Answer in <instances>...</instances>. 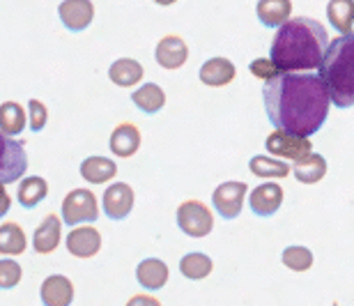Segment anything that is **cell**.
<instances>
[{
    "instance_id": "836d02e7",
    "label": "cell",
    "mask_w": 354,
    "mask_h": 306,
    "mask_svg": "<svg viewBox=\"0 0 354 306\" xmlns=\"http://www.w3.org/2000/svg\"><path fill=\"white\" fill-rule=\"evenodd\" d=\"M127 306H161V302L152 295H133Z\"/></svg>"
},
{
    "instance_id": "ffe728a7",
    "label": "cell",
    "mask_w": 354,
    "mask_h": 306,
    "mask_svg": "<svg viewBox=\"0 0 354 306\" xmlns=\"http://www.w3.org/2000/svg\"><path fill=\"white\" fill-rule=\"evenodd\" d=\"M256 14L263 26L281 28L292 14V3L290 0H260L256 5Z\"/></svg>"
},
{
    "instance_id": "cb8c5ba5",
    "label": "cell",
    "mask_w": 354,
    "mask_h": 306,
    "mask_svg": "<svg viewBox=\"0 0 354 306\" xmlns=\"http://www.w3.org/2000/svg\"><path fill=\"white\" fill-rule=\"evenodd\" d=\"M26 246H28L26 233L19 224L7 222V224L0 226V255H5V258H14V255L24 253Z\"/></svg>"
},
{
    "instance_id": "30bf717a",
    "label": "cell",
    "mask_w": 354,
    "mask_h": 306,
    "mask_svg": "<svg viewBox=\"0 0 354 306\" xmlns=\"http://www.w3.org/2000/svg\"><path fill=\"white\" fill-rule=\"evenodd\" d=\"M58 17L67 30L81 33L95 19V5L90 0H62L58 7Z\"/></svg>"
},
{
    "instance_id": "7c38bea8",
    "label": "cell",
    "mask_w": 354,
    "mask_h": 306,
    "mask_svg": "<svg viewBox=\"0 0 354 306\" xmlns=\"http://www.w3.org/2000/svg\"><path fill=\"white\" fill-rule=\"evenodd\" d=\"M283 205V189L276 182H265L251 191L249 196V208L253 215L258 217H272L281 210Z\"/></svg>"
},
{
    "instance_id": "8fae6325",
    "label": "cell",
    "mask_w": 354,
    "mask_h": 306,
    "mask_svg": "<svg viewBox=\"0 0 354 306\" xmlns=\"http://www.w3.org/2000/svg\"><path fill=\"white\" fill-rule=\"evenodd\" d=\"M67 251L74 258H92L102 249V233L92 226H74V231L65 240Z\"/></svg>"
},
{
    "instance_id": "484cf974",
    "label": "cell",
    "mask_w": 354,
    "mask_h": 306,
    "mask_svg": "<svg viewBox=\"0 0 354 306\" xmlns=\"http://www.w3.org/2000/svg\"><path fill=\"white\" fill-rule=\"evenodd\" d=\"M26 127V111L19 102L0 104V132L10 138H17Z\"/></svg>"
},
{
    "instance_id": "9c48e42d",
    "label": "cell",
    "mask_w": 354,
    "mask_h": 306,
    "mask_svg": "<svg viewBox=\"0 0 354 306\" xmlns=\"http://www.w3.org/2000/svg\"><path fill=\"white\" fill-rule=\"evenodd\" d=\"M133 201H136V198H133V189L127 182L111 184V187L104 191V198H102L104 215L113 219V222H122V219L131 215Z\"/></svg>"
},
{
    "instance_id": "d6a6232c",
    "label": "cell",
    "mask_w": 354,
    "mask_h": 306,
    "mask_svg": "<svg viewBox=\"0 0 354 306\" xmlns=\"http://www.w3.org/2000/svg\"><path fill=\"white\" fill-rule=\"evenodd\" d=\"M251 74L263 78V81H272L274 76H279V69L274 67V62L269 58H258L251 62Z\"/></svg>"
},
{
    "instance_id": "e575fe53",
    "label": "cell",
    "mask_w": 354,
    "mask_h": 306,
    "mask_svg": "<svg viewBox=\"0 0 354 306\" xmlns=\"http://www.w3.org/2000/svg\"><path fill=\"white\" fill-rule=\"evenodd\" d=\"M12 208V196L5 191V184H0V219H3Z\"/></svg>"
},
{
    "instance_id": "e0dca14e",
    "label": "cell",
    "mask_w": 354,
    "mask_h": 306,
    "mask_svg": "<svg viewBox=\"0 0 354 306\" xmlns=\"http://www.w3.org/2000/svg\"><path fill=\"white\" fill-rule=\"evenodd\" d=\"M235 65L228 58H209L203 62L201 67V81L209 88H221V85H228L235 81Z\"/></svg>"
},
{
    "instance_id": "ac0fdd59",
    "label": "cell",
    "mask_w": 354,
    "mask_h": 306,
    "mask_svg": "<svg viewBox=\"0 0 354 306\" xmlns=\"http://www.w3.org/2000/svg\"><path fill=\"white\" fill-rule=\"evenodd\" d=\"M136 281L145 290H161L168 283V265L159 258H145L136 267Z\"/></svg>"
},
{
    "instance_id": "4fadbf2b",
    "label": "cell",
    "mask_w": 354,
    "mask_h": 306,
    "mask_svg": "<svg viewBox=\"0 0 354 306\" xmlns=\"http://www.w3.org/2000/svg\"><path fill=\"white\" fill-rule=\"evenodd\" d=\"M39 297L44 306H72L74 283L62 274H51L41 281Z\"/></svg>"
},
{
    "instance_id": "5b68a950",
    "label": "cell",
    "mask_w": 354,
    "mask_h": 306,
    "mask_svg": "<svg viewBox=\"0 0 354 306\" xmlns=\"http://www.w3.org/2000/svg\"><path fill=\"white\" fill-rule=\"evenodd\" d=\"M28 170V154L21 141L0 132V184H14Z\"/></svg>"
},
{
    "instance_id": "277c9868",
    "label": "cell",
    "mask_w": 354,
    "mask_h": 306,
    "mask_svg": "<svg viewBox=\"0 0 354 306\" xmlns=\"http://www.w3.org/2000/svg\"><path fill=\"white\" fill-rule=\"evenodd\" d=\"M99 217L97 196L90 189H72L62 201V224L67 226H81L92 224Z\"/></svg>"
},
{
    "instance_id": "f546056e",
    "label": "cell",
    "mask_w": 354,
    "mask_h": 306,
    "mask_svg": "<svg viewBox=\"0 0 354 306\" xmlns=\"http://www.w3.org/2000/svg\"><path fill=\"white\" fill-rule=\"evenodd\" d=\"M281 260H283V265L288 269H292V272H306V269L313 267V253H310V249L299 246V244L288 246L286 251L281 253Z\"/></svg>"
},
{
    "instance_id": "7402d4cb",
    "label": "cell",
    "mask_w": 354,
    "mask_h": 306,
    "mask_svg": "<svg viewBox=\"0 0 354 306\" xmlns=\"http://www.w3.org/2000/svg\"><path fill=\"white\" fill-rule=\"evenodd\" d=\"M109 78L120 88H131L143 81V67L133 58H120L109 67Z\"/></svg>"
},
{
    "instance_id": "44dd1931",
    "label": "cell",
    "mask_w": 354,
    "mask_h": 306,
    "mask_svg": "<svg viewBox=\"0 0 354 306\" xmlns=\"http://www.w3.org/2000/svg\"><path fill=\"white\" fill-rule=\"evenodd\" d=\"M81 175L90 184H106L118 175V166L115 161L106 159V156H88L81 163Z\"/></svg>"
},
{
    "instance_id": "1f68e13d",
    "label": "cell",
    "mask_w": 354,
    "mask_h": 306,
    "mask_svg": "<svg viewBox=\"0 0 354 306\" xmlns=\"http://www.w3.org/2000/svg\"><path fill=\"white\" fill-rule=\"evenodd\" d=\"M28 120H30L32 132L44 129L46 120H48V111H46L44 102H39V99H30V102H28Z\"/></svg>"
},
{
    "instance_id": "5bb4252c",
    "label": "cell",
    "mask_w": 354,
    "mask_h": 306,
    "mask_svg": "<svg viewBox=\"0 0 354 306\" xmlns=\"http://www.w3.org/2000/svg\"><path fill=\"white\" fill-rule=\"evenodd\" d=\"M154 58H157V62L164 69H180L184 67V62L189 58V46H187V42L182 37H177V35H166L157 44Z\"/></svg>"
},
{
    "instance_id": "2e32d148",
    "label": "cell",
    "mask_w": 354,
    "mask_h": 306,
    "mask_svg": "<svg viewBox=\"0 0 354 306\" xmlns=\"http://www.w3.org/2000/svg\"><path fill=\"white\" fill-rule=\"evenodd\" d=\"M140 147V129L133 123L118 125L111 134V152L120 159H129Z\"/></svg>"
},
{
    "instance_id": "4dcf8cb0",
    "label": "cell",
    "mask_w": 354,
    "mask_h": 306,
    "mask_svg": "<svg viewBox=\"0 0 354 306\" xmlns=\"http://www.w3.org/2000/svg\"><path fill=\"white\" fill-rule=\"evenodd\" d=\"M21 279H24V267L19 265L14 258L0 260V290H12L17 288Z\"/></svg>"
},
{
    "instance_id": "52a82bcc",
    "label": "cell",
    "mask_w": 354,
    "mask_h": 306,
    "mask_svg": "<svg viewBox=\"0 0 354 306\" xmlns=\"http://www.w3.org/2000/svg\"><path fill=\"white\" fill-rule=\"evenodd\" d=\"M249 194V187L246 182H237V180H230V182H223L218 184L212 194V205H214L216 215H221L223 219H237L242 215V208H244V196Z\"/></svg>"
},
{
    "instance_id": "d6986e66",
    "label": "cell",
    "mask_w": 354,
    "mask_h": 306,
    "mask_svg": "<svg viewBox=\"0 0 354 306\" xmlns=\"http://www.w3.org/2000/svg\"><path fill=\"white\" fill-rule=\"evenodd\" d=\"M292 173H295L297 182L317 184L324 175H327V159H324L322 154H317V152H310V154L304 156V159L295 161Z\"/></svg>"
},
{
    "instance_id": "8992f818",
    "label": "cell",
    "mask_w": 354,
    "mask_h": 306,
    "mask_svg": "<svg viewBox=\"0 0 354 306\" xmlns=\"http://www.w3.org/2000/svg\"><path fill=\"white\" fill-rule=\"evenodd\" d=\"M177 226L189 237H205L214 228V215L201 201H184L177 208Z\"/></svg>"
},
{
    "instance_id": "4316f807",
    "label": "cell",
    "mask_w": 354,
    "mask_h": 306,
    "mask_svg": "<svg viewBox=\"0 0 354 306\" xmlns=\"http://www.w3.org/2000/svg\"><path fill=\"white\" fill-rule=\"evenodd\" d=\"M214 269V262H212L209 255H205L201 251H194V253H187L184 258L180 260V272L184 279L189 281H203L207 279Z\"/></svg>"
},
{
    "instance_id": "6da1fadb",
    "label": "cell",
    "mask_w": 354,
    "mask_h": 306,
    "mask_svg": "<svg viewBox=\"0 0 354 306\" xmlns=\"http://www.w3.org/2000/svg\"><path fill=\"white\" fill-rule=\"evenodd\" d=\"M267 118L279 132L313 136L329 116V95L317 74H279L263 85Z\"/></svg>"
},
{
    "instance_id": "ba28073f",
    "label": "cell",
    "mask_w": 354,
    "mask_h": 306,
    "mask_svg": "<svg viewBox=\"0 0 354 306\" xmlns=\"http://www.w3.org/2000/svg\"><path fill=\"white\" fill-rule=\"evenodd\" d=\"M267 152L279 159H290V161H299L306 154H310V141L304 136H292L286 132H272L265 141Z\"/></svg>"
},
{
    "instance_id": "7a4b0ae2",
    "label": "cell",
    "mask_w": 354,
    "mask_h": 306,
    "mask_svg": "<svg viewBox=\"0 0 354 306\" xmlns=\"http://www.w3.org/2000/svg\"><path fill=\"white\" fill-rule=\"evenodd\" d=\"M327 46L329 35L320 21L308 17L288 19L274 35L269 60L279 74H308L320 67Z\"/></svg>"
},
{
    "instance_id": "83f0119b",
    "label": "cell",
    "mask_w": 354,
    "mask_h": 306,
    "mask_svg": "<svg viewBox=\"0 0 354 306\" xmlns=\"http://www.w3.org/2000/svg\"><path fill=\"white\" fill-rule=\"evenodd\" d=\"M327 19H329V24L336 28V30H341L343 35H352L354 0H329Z\"/></svg>"
},
{
    "instance_id": "f1b7e54d",
    "label": "cell",
    "mask_w": 354,
    "mask_h": 306,
    "mask_svg": "<svg viewBox=\"0 0 354 306\" xmlns=\"http://www.w3.org/2000/svg\"><path fill=\"white\" fill-rule=\"evenodd\" d=\"M249 168H251V173L256 175V177H272V180H276V177H288L290 175L288 161L272 159V156H265V154L251 156Z\"/></svg>"
},
{
    "instance_id": "d590c367",
    "label": "cell",
    "mask_w": 354,
    "mask_h": 306,
    "mask_svg": "<svg viewBox=\"0 0 354 306\" xmlns=\"http://www.w3.org/2000/svg\"><path fill=\"white\" fill-rule=\"evenodd\" d=\"M154 3H157V5H173V3H177V0H154Z\"/></svg>"
},
{
    "instance_id": "603a6c76",
    "label": "cell",
    "mask_w": 354,
    "mask_h": 306,
    "mask_svg": "<svg viewBox=\"0 0 354 306\" xmlns=\"http://www.w3.org/2000/svg\"><path fill=\"white\" fill-rule=\"evenodd\" d=\"M46 196H48V182L39 175L24 177V182L19 184V191H17L19 203L24 205L26 210L37 208Z\"/></svg>"
},
{
    "instance_id": "3957f363",
    "label": "cell",
    "mask_w": 354,
    "mask_h": 306,
    "mask_svg": "<svg viewBox=\"0 0 354 306\" xmlns=\"http://www.w3.org/2000/svg\"><path fill=\"white\" fill-rule=\"evenodd\" d=\"M320 81L329 95V102L338 109H350L354 104V37L341 35L331 42L320 62Z\"/></svg>"
},
{
    "instance_id": "9a60e30c",
    "label": "cell",
    "mask_w": 354,
    "mask_h": 306,
    "mask_svg": "<svg viewBox=\"0 0 354 306\" xmlns=\"http://www.w3.org/2000/svg\"><path fill=\"white\" fill-rule=\"evenodd\" d=\"M62 237V222L58 215H46L44 222L37 226V231L32 233V249L41 255L53 253L60 246Z\"/></svg>"
},
{
    "instance_id": "d4e9b609",
    "label": "cell",
    "mask_w": 354,
    "mask_h": 306,
    "mask_svg": "<svg viewBox=\"0 0 354 306\" xmlns=\"http://www.w3.org/2000/svg\"><path fill=\"white\" fill-rule=\"evenodd\" d=\"M131 102L136 104L143 113L152 116V113H159L161 109H164L166 92L161 90V85H157V83H145V85H140L138 90H133Z\"/></svg>"
}]
</instances>
